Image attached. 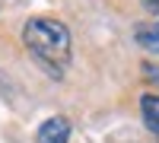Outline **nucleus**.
I'll return each instance as SVG.
<instances>
[{
  "mask_svg": "<svg viewBox=\"0 0 159 143\" xmlns=\"http://www.w3.org/2000/svg\"><path fill=\"white\" fill-rule=\"evenodd\" d=\"M22 42L29 48V54L48 70V76L61 80L64 70L70 67V32L67 25L57 19H29L22 29Z\"/></svg>",
  "mask_w": 159,
  "mask_h": 143,
  "instance_id": "1",
  "label": "nucleus"
},
{
  "mask_svg": "<svg viewBox=\"0 0 159 143\" xmlns=\"http://www.w3.org/2000/svg\"><path fill=\"white\" fill-rule=\"evenodd\" d=\"M70 140V121L67 118H48L38 127V143H67Z\"/></svg>",
  "mask_w": 159,
  "mask_h": 143,
  "instance_id": "2",
  "label": "nucleus"
},
{
  "mask_svg": "<svg viewBox=\"0 0 159 143\" xmlns=\"http://www.w3.org/2000/svg\"><path fill=\"white\" fill-rule=\"evenodd\" d=\"M137 45L140 48H147L150 54H159V22H143L137 25Z\"/></svg>",
  "mask_w": 159,
  "mask_h": 143,
  "instance_id": "3",
  "label": "nucleus"
},
{
  "mask_svg": "<svg viewBox=\"0 0 159 143\" xmlns=\"http://www.w3.org/2000/svg\"><path fill=\"white\" fill-rule=\"evenodd\" d=\"M140 111H143L147 127L159 134V96H143V99H140Z\"/></svg>",
  "mask_w": 159,
  "mask_h": 143,
  "instance_id": "4",
  "label": "nucleus"
},
{
  "mask_svg": "<svg viewBox=\"0 0 159 143\" xmlns=\"http://www.w3.org/2000/svg\"><path fill=\"white\" fill-rule=\"evenodd\" d=\"M143 73H147V80H150V83H159V67H153L150 60L143 64Z\"/></svg>",
  "mask_w": 159,
  "mask_h": 143,
  "instance_id": "5",
  "label": "nucleus"
},
{
  "mask_svg": "<svg viewBox=\"0 0 159 143\" xmlns=\"http://www.w3.org/2000/svg\"><path fill=\"white\" fill-rule=\"evenodd\" d=\"M140 3H143V7H147L150 13H159V0H140Z\"/></svg>",
  "mask_w": 159,
  "mask_h": 143,
  "instance_id": "6",
  "label": "nucleus"
}]
</instances>
